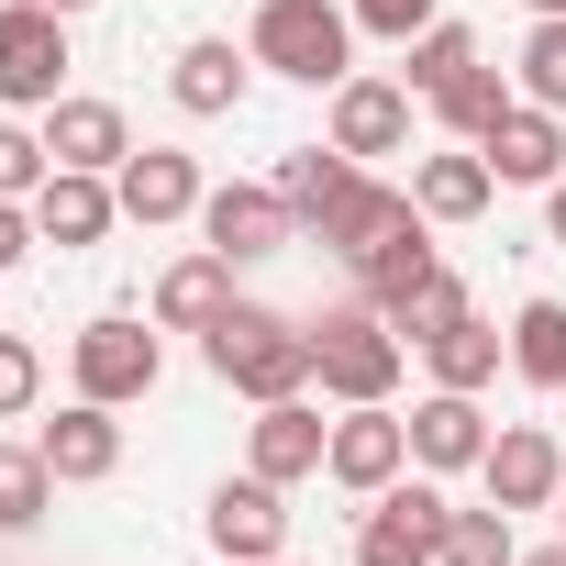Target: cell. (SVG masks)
Here are the masks:
<instances>
[{
  "instance_id": "6da1fadb",
  "label": "cell",
  "mask_w": 566,
  "mask_h": 566,
  "mask_svg": "<svg viewBox=\"0 0 566 566\" xmlns=\"http://www.w3.org/2000/svg\"><path fill=\"white\" fill-rule=\"evenodd\" d=\"M200 356H211V378H222V389H244L255 411H266V400H301V389H312V323L266 312V301H233V312L200 334Z\"/></svg>"
},
{
  "instance_id": "7a4b0ae2",
  "label": "cell",
  "mask_w": 566,
  "mask_h": 566,
  "mask_svg": "<svg viewBox=\"0 0 566 566\" xmlns=\"http://www.w3.org/2000/svg\"><path fill=\"white\" fill-rule=\"evenodd\" d=\"M255 67L301 78V90H345L356 78V12L345 0H255Z\"/></svg>"
},
{
  "instance_id": "3957f363",
  "label": "cell",
  "mask_w": 566,
  "mask_h": 566,
  "mask_svg": "<svg viewBox=\"0 0 566 566\" xmlns=\"http://www.w3.org/2000/svg\"><path fill=\"white\" fill-rule=\"evenodd\" d=\"M312 378H323V400H389L400 389V323L378 312V301H345V312H312Z\"/></svg>"
},
{
  "instance_id": "277c9868",
  "label": "cell",
  "mask_w": 566,
  "mask_h": 566,
  "mask_svg": "<svg viewBox=\"0 0 566 566\" xmlns=\"http://www.w3.org/2000/svg\"><path fill=\"white\" fill-rule=\"evenodd\" d=\"M67 101V12L12 0L0 12V112H56Z\"/></svg>"
},
{
  "instance_id": "5b68a950",
  "label": "cell",
  "mask_w": 566,
  "mask_h": 566,
  "mask_svg": "<svg viewBox=\"0 0 566 566\" xmlns=\"http://www.w3.org/2000/svg\"><path fill=\"white\" fill-rule=\"evenodd\" d=\"M67 378H78V400H112V411H123V400H145V389L167 378V345H156L134 312H101V323L67 345Z\"/></svg>"
},
{
  "instance_id": "8992f818",
  "label": "cell",
  "mask_w": 566,
  "mask_h": 566,
  "mask_svg": "<svg viewBox=\"0 0 566 566\" xmlns=\"http://www.w3.org/2000/svg\"><path fill=\"white\" fill-rule=\"evenodd\" d=\"M444 522H455V500L433 489V478H389L378 500H367V522H356V566H433L444 555Z\"/></svg>"
},
{
  "instance_id": "52a82bcc",
  "label": "cell",
  "mask_w": 566,
  "mask_h": 566,
  "mask_svg": "<svg viewBox=\"0 0 566 566\" xmlns=\"http://www.w3.org/2000/svg\"><path fill=\"white\" fill-rule=\"evenodd\" d=\"M411 222H422V200L356 167V178H345V200H334V211H323L312 233H323V255H334V266H378V255H389V244H400Z\"/></svg>"
},
{
  "instance_id": "ba28073f",
  "label": "cell",
  "mask_w": 566,
  "mask_h": 566,
  "mask_svg": "<svg viewBox=\"0 0 566 566\" xmlns=\"http://www.w3.org/2000/svg\"><path fill=\"white\" fill-rule=\"evenodd\" d=\"M200 533H211V555H222V566H244V555H290V489L244 467V478H222V489H211Z\"/></svg>"
},
{
  "instance_id": "9c48e42d",
  "label": "cell",
  "mask_w": 566,
  "mask_h": 566,
  "mask_svg": "<svg viewBox=\"0 0 566 566\" xmlns=\"http://www.w3.org/2000/svg\"><path fill=\"white\" fill-rule=\"evenodd\" d=\"M200 233H211V255H233V266H255V255H277L301 233V211L277 200V178L255 189V178H222L211 200H200Z\"/></svg>"
},
{
  "instance_id": "30bf717a",
  "label": "cell",
  "mask_w": 566,
  "mask_h": 566,
  "mask_svg": "<svg viewBox=\"0 0 566 566\" xmlns=\"http://www.w3.org/2000/svg\"><path fill=\"white\" fill-rule=\"evenodd\" d=\"M400 467H411V422H400L389 400H356V411L334 422V455H323V478H334V489H356V500H378Z\"/></svg>"
},
{
  "instance_id": "8fae6325",
  "label": "cell",
  "mask_w": 566,
  "mask_h": 566,
  "mask_svg": "<svg viewBox=\"0 0 566 566\" xmlns=\"http://www.w3.org/2000/svg\"><path fill=\"white\" fill-rule=\"evenodd\" d=\"M478 478H489L500 511H555V489H566V444H555L544 422H500L489 455H478Z\"/></svg>"
},
{
  "instance_id": "7c38bea8",
  "label": "cell",
  "mask_w": 566,
  "mask_h": 566,
  "mask_svg": "<svg viewBox=\"0 0 566 566\" xmlns=\"http://www.w3.org/2000/svg\"><path fill=\"white\" fill-rule=\"evenodd\" d=\"M478 156H489L500 189H555V178H566V134H555L544 101H511V112L478 134Z\"/></svg>"
},
{
  "instance_id": "4fadbf2b",
  "label": "cell",
  "mask_w": 566,
  "mask_h": 566,
  "mask_svg": "<svg viewBox=\"0 0 566 566\" xmlns=\"http://www.w3.org/2000/svg\"><path fill=\"white\" fill-rule=\"evenodd\" d=\"M112 189H123V222H189L211 189H200V156H178V145H134L123 167H112Z\"/></svg>"
},
{
  "instance_id": "5bb4252c",
  "label": "cell",
  "mask_w": 566,
  "mask_h": 566,
  "mask_svg": "<svg viewBox=\"0 0 566 566\" xmlns=\"http://www.w3.org/2000/svg\"><path fill=\"white\" fill-rule=\"evenodd\" d=\"M34 455L56 467V489H101V478L123 467V422H112V400H67V411L34 433Z\"/></svg>"
},
{
  "instance_id": "9a60e30c",
  "label": "cell",
  "mask_w": 566,
  "mask_h": 566,
  "mask_svg": "<svg viewBox=\"0 0 566 566\" xmlns=\"http://www.w3.org/2000/svg\"><path fill=\"white\" fill-rule=\"evenodd\" d=\"M323 455H334V422H323L312 400H266L255 433H244V467L277 478V489H290V478H323Z\"/></svg>"
},
{
  "instance_id": "2e32d148",
  "label": "cell",
  "mask_w": 566,
  "mask_h": 566,
  "mask_svg": "<svg viewBox=\"0 0 566 566\" xmlns=\"http://www.w3.org/2000/svg\"><path fill=\"white\" fill-rule=\"evenodd\" d=\"M244 78H255V45H233V34H189L178 67H167V90H178L189 123H222V112L244 101Z\"/></svg>"
},
{
  "instance_id": "e0dca14e",
  "label": "cell",
  "mask_w": 566,
  "mask_h": 566,
  "mask_svg": "<svg viewBox=\"0 0 566 566\" xmlns=\"http://www.w3.org/2000/svg\"><path fill=\"white\" fill-rule=\"evenodd\" d=\"M334 145H345V156H400V145H411V90L356 67V78L334 90Z\"/></svg>"
},
{
  "instance_id": "ac0fdd59",
  "label": "cell",
  "mask_w": 566,
  "mask_h": 566,
  "mask_svg": "<svg viewBox=\"0 0 566 566\" xmlns=\"http://www.w3.org/2000/svg\"><path fill=\"white\" fill-rule=\"evenodd\" d=\"M112 222H123V189H112L101 167H56V178L34 189V233H45V244H101Z\"/></svg>"
},
{
  "instance_id": "d6986e66",
  "label": "cell",
  "mask_w": 566,
  "mask_h": 566,
  "mask_svg": "<svg viewBox=\"0 0 566 566\" xmlns=\"http://www.w3.org/2000/svg\"><path fill=\"white\" fill-rule=\"evenodd\" d=\"M400 422H411V467H433V478L489 455V411H478V389H433V400H411Z\"/></svg>"
},
{
  "instance_id": "ffe728a7",
  "label": "cell",
  "mask_w": 566,
  "mask_h": 566,
  "mask_svg": "<svg viewBox=\"0 0 566 566\" xmlns=\"http://www.w3.org/2000/svg\"><path fill=\"white\" fill-rule=\"evenodd\" d=\"M222 312H233V255L200 244V255H178V266L156 277V323H167V334H211Z\"/></svg>"
},
{
  "instance_id": "44dd1931",
  "label": "cell",
  "mask_w": 566,
  "mask_h": 566,
  "mask_svg": "<svg viewBox=\"0 0 566 566\" xmlns=\"http://www.w3.org/2000/svg\"><path fill=\"white\" fill-rule=\"evenodd\" d=\"M45 156H56V167H101V178H112V167L134 156L123 101H56V112H45Z\"/></svg>"
},
{
  "instance_id": "7402d4cb",
  "label": "cell",
  "mask_w": 566,
  "mask_h": 566,
  "mask_svg": "<svg viewBox=\"0 0 566 566\" xmlns=\"http://www.w3.org/2000/svg\"><path fill=\"white\" fill-rule=\"evenodd\" d=\"M411 200H422V222H478V211L500 200V178H489L478 145H455V156H422V167H411Z\"/></svg>"
},
{
  "instance_id": "603a6c76",
  "label": "cell",
  "mask_w": 566,
  "mask_h": 566,
  "mask_svg": "<svg viewBox=\"0 0 566 566\" xmlns=\"http://www.w3.org/2000/svg\"><path fill=\"white\" fill-rule=\"evenodd\" d=\"M422 356H433V389H489V378H500V356H511V334L467 312V323H444Z\"/></svg>"
},
{
  "instance_id": "cb8c5ba5",
  "label": "cell",
  "mask_w": 566,
  "mask_h": 566,
  "mask_svg": "<svg viewBox=\"0 0 566 566\" xmlns=\"http://www.w3.org/2000/svg\"><path fill=\"white\" fill-rule=\"evenodd\" d=\"M345 178H356V156H345V145H290V167H277V200H290V211H301V233H312V222L345 200Z\"/></svg>"
},
{
  "instance_id": "d4e9b609",
  "label": "cell",
  "mask_w": 566,
  "mask_h": 566,
  "mask_svg": "<svg viewBox=\"0 0 566 566\" xmlns=\"http://www.w3.org/2000/svg\"><path fill=\"white\" fill-rule=\"evenodd\" d=\"M511 101H522V90H511V78H500V67H489V56H478V67H467V78H444V90H433V123H444V134H455V145H478V134H489V123H500V112H511Z\"/></svg>"
},
{
  "instance_id": "484cf974",
  "label": "cell",
  "mask_w": 566,
  "mask_h": 566,
  "mask_svg": "<svg viewBox=\"0 0 566 566\" xmlns=\"http://www.w3.org/2000/svg\"><path fill=\"white\" fill-rule=\"evenodd\" d=\"M511 367L533 389H566V301H522L511 312Z\"/></svg>"
},
{
  "instance_id": "4316f807",
  "label": "cell",
  "mask_w": 566,
  "mask_h": 566,
  "mask_svg": "<svg viewBox=\"0 0 566 566\" xmlns=\"http://www.w3.org/2000/svg\"><path fill=\"white\" fill-rule=\"evenodd\" d=\"M45 500H56V467H45L34 444H0V533H34Z\"/></svg>"
},
{
  "instance_id": "83f0119b",
  "label": "cell",
  "mask_w": 566,
  "mask_h": 566,
  "mask_svg": "<svg viewBox=\"0 0 566 566\" xmlns=\"http://www.w3.org/2000/svg\"><path fill=\"white\" fill-rule=\"evenodd\" d=\"M467 312H478V301H467V277H455V266H433V277H422L411 301H389L400 345H433V334H444V323H467Z\"/></svg>"
},
{
  "instance_id": "f1b7e54d",
  "label": "cell",
  "mask_w": 566,
  "mask_h": 566,
  "mask_svg": "<svg viewBox=\"0 0 566 566\" xmlns=\"http://www.w3.org/2000/svg\"><path fill=\"white\" fill-rule=\"evenodd\" d=\"M400 56H411V67H400V90H422V101H433L444 78H467V67H478V34H467V23H433V34H411Z\"/></svg>"
},
{
  "instance_id": "f546056e",
  "label": "cell",
  "mask_w": 566,
  "mask_h": 566,
  "mask_svg": "<svg viewBox=\"0 0 566 566\" xmlns=\"http://www.w3.org/2000/svg\"><path fill=\"white\" fill-rule=\"evenodd\" d=\"M433 566H522V544H511V511H500V500H489V511H455Z\"/></svg>"
},
{
  "instance_id": "4dcf8cb0",
  "label": "cell",
  "mask_w": 566,
  "mask_h": 566,
  "mask_svg": "<svg viewBox=\"0 0 566 566\" xmlns=\"http://www.w3.org/2000/svg\"><path fill=\"white\" fill-rule=\"evenodd\" d=\"M433 266H444V255H433V233L411 222V233H400V244H389L378 266H356V290H367V301L389 312V301H411V290H422V277H433Z\"/></svg>"
},
{
  "instance_id": "1f68e13d",
  "label": "cell",
  "mask_w": 566,
  "mask_h": 566,
  "mask_svg": "<svg viewBox=\"0 0 566 566\" xmlns=\"http://www.w3.org/2000/svg\"><path fill=\"white\" fill-rule=\"evenodd\" d=\"M522 101H544V112H566V12L522 34Z\"/></svg>"
},
{
  "instance_id": "d6a6232c",
  "label": "cell",
  "mask_w": 566,
  "mask_h": 566,
  "mask_svg": "<svg viewBox=\"0 0 566 566\" xmlns=\"http://www.w3.org/2000/svg\"><path fill=\"white\" fill-rule=\"evenodd\" d=\"M345 12H356V34L411 45V34H433V23H444V0H345Z\"/></svg>"
},
{
  "instance_id": "836d02e7",
  "label": "cell",
  "mask_w": 566,
  "mask_h": 566,
  "mask_svg": "<svg viewBox=\"0 0 566 566\" xmlns=\"http://www.w3.org/2000/svg\"><path fill=\"white\" fill-rule=\"evenodd\" d=\"M56 178V156H45V134H23V123H0V200H34Z\"/></svg>"
},
{
  "instance_id": "e575fe53",
  "label": "cell",
  "mask_w": 566,
  "mask_h": 566,
  "mask_svg": "<svg viewBox=\"0 0 566 566\" xmlns=\"http://www.w3.org/2000/svg\"><path fill=\"white\" fill-rule=\"evenodd\" d=\"M34 389H45V356H34L23 334H0V422H23V411H34Z\"/></svg>"
},
{
  "instance_id": "d590c367",
  "label": "cell",
  "mask_w": 566,
  "mask_h": 566,
  "mask_svg": "<svg viewBox=\"0 0 566 566\" xmlns=\"http://www.w3.org/2000/svg\"><path fill=\"white\" fill-rule=\"evenodd\" d=\"M34 244H45V233H34V200H0V277H12Z\"/></svg>"
},
{
  "instance_id": "8d00e7d4",
  "label": "cell",
  "mask_w": 566,
  "mask_h": 566,
  "mask_svg": "<svg viewBox=\"0 0 566 566\" xmlns=\"http://www.w3.org/2000/svg\"><path fill=\"white\" fill-rule=\"evenodd\" d=\"M544 233H555V244H566V178H555V189H544Z\"/></svg>"
},
{
  "instance_id": "74e56055",
  "label": "cell",
  "mask_w": 566,
  "mask_h": 566,
  "mask_svg": "<svg viewBox=\"0 0 566 566\" xmlns=\"http://www.w3.org/2000/svg\"><path fill=\"white\" fill-rule=\"evenodd\" d=\"M522 566H566V533H555V544H544V555H522Z\"/></svg>"
},
{
  "instance_id": "f35d334b",
  "label": "cell",
  "mask_w": 566,
  "mask_h": 566,
  "mask_svg": "<svg viewBox=\"0 0 566 566\" xmlns=\"http://www.w3.org/2000/svg\"><path fill=\"white\" fill-rule=\"evenodd\" d=\"M522 12H533V23H555V12H566V0H522Z\"/></svg>"
},
{
  "instance_id": "ab89813d",
  "label": "cell",
  "mask_w": 566,
  "mask_h": 566,
  "mask_svg": "<svg viewBox=\"0 0 566 566\" xmlns=\"http://www.w3.org/2000/svg\"><path fill=\"white\" fill-rule=\"evenodd\" d=\"M45 12H90V0H45Z\"/></svg>"
},
{
  "instance_id": "60d3db41",
  "label": "cell",
  "mask_w": 566,
  "mask_h": 566,
  "mask_svg": "<svg viewBox=\"0 0 566 566\" xmlns=\"http://www.w3.org/2000/svg\"><path fill=\"white\" fill-rule=\"evenodd\" d=\"M244 566H290V555H244Z\"/></svg>"
},
{
  "instance_id": "b9f144b4",
  "label": "cell",
  "mask_w": 566,
  "mask_h": 566,
  "mask_svg": "<svg viewBox=\"0 0 566 566\" xmlns=\"http://www.w3.org/2000/svg\"><path fill=\"white\" fill-rule=\"evenodd\" d=\"M555 522H566V489H555Z\"/></svg>"
}]
</instances>
